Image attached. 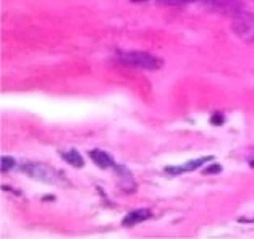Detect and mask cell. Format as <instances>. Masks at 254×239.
Returning <instances> with one entry per match:
<instances>
[{"label":"cell","mask_w":254,"mask_h":239,"mask_svg":"<svg viewBox=\"0 0 254 239\" xmlns=\"http://www.w3.org/2000/svg\"><path fill=\"white\" fill-rule=\"evenodd\" d=\"M117 60L128 66H134V68L149 70V71L160 70L164 65V61L159 57L148 54V52H122V54L117 55Z\"/></svg>","instance_id":"6da1fadb"},{"label":"cell","mask_w":254,"mask_h":239,"mask_svg":"<svg viewBox=\"0 0 254 239\" xmlns=\"http://www.w3.org/2000/svg\"><path fill=\"white\" fill-rule=\"evenodd\" d=\"M20 170L23 171L24 175L31 176V178L42 181V183H49V184H60L64 183V175L60 171H57L54 168L47 167L44 163H33V162H24L20 165Z\"/></svg>","instance_id":"7a4b0ae2"},{"label":"cell","mask_w":254,"mask_h":239,"mask_svg":"<svg viewBox=\"0 0 254 239\" xmlns=\"http://www.w3.org/2000/svg\"><path fill=\"white\" fill-rule=\"evenodd\" d=\"M235 17H233V29L238 34H246L254 28V17L245 10H235Z\"/></svg>","instance_id":"3957f363"},{"label":"cell","mask_w":254,"mask_h":239,"mask_svg":"<svg viewBox=\"0 0 254 239\" xmlns=\"http://www.w3.org/2000/svg\"><path fill=\"white\" fill-rule=\"evenodd\" d=\"M212 157H201V159H194V160H190V162H186L183 165H180V167H167L165 171L170 175H180V173H186V171H194L196 168H199L201 165L206 163V162H212Z\"/></svg>","instance_id":"277c9868"},{"label":"cell","mask_w":254,"mask_h":239,"mask_svg":"<svg viewBox=\"0 0 254 239\" xmlns=\"http://www.w3.org/2000/svg\"><path fill=\"white\" fill-rule=\"evenodd\" d=\"M89 157L99 168H115L113 159L107 152H104V150H99V149L89 150Z\"/></svg>","instance_id":"5b68a950"},{"label":"cell","mask_w":254,"mask_h":239,"mask_svg":"<svg viewBox=\"0 0 254 239\" xmlns=\"http://www.w3.org/2000/svg\"><path fill=\"white\" fill-rule=\"evenodd\" d=\"M151 217V212L146 210V209H138V210H133L127 214V217L123 218V226H134L138 223H141L144 220Z\"/></svg>","instance_id":"8992f818"},{"label":"cell","mask_w":254,"mask_h":239,"mask_svg":"<svg viewBox=\"0 0 254 239\" xmlns=\"http://www.w3.org/2000/svg\"><path fill=\"white\" fill-rule=\"evenodd\" d=\"M60 155H62V159H64L65 162H68L70 165H73V167H76V168H81L83 165H85V160H83L81 154L75 149L65 150V152H62Z\"/></svg>","instance_id":"52a82bcc"},{"label":"cell","mask_w":254,"mask_h":239,"mask_svg":"<svg viewBox=\"0 0 254 239\" xmlns=\"http://www.w3.org/2000/svg\"><path fill=\"white\" fill-rule=\"evenodd\" d=\"M13 167H17V162L12 157H3L2 159V171H8L12 170Z\"/></svg>","instance_id":"ba28073f"},{"label":"cell","mask_w":254,"mask_h":239,"mask_svg":"<svg viewBox=\"0 0 254 239\" xmlns=\"http://www.w3.org/2000/svg\"><path fill=\"white\" fill-rule=\"evenodd\" d=\"M220 171V165H217V163H214L212 165V167H209V168H206L204 170V175H212V173H219Z\"/></svg>","instance_id":"9c48e42d"},{"label":"cell","mask_w":254,"mask_h":239,"mask_svg":"<svg viewBox=\"0 0 254 239\" xmlns=\"http://www.w3.org/2000/svg\"><path fill=\"white\" fill-rule=\"evenodd\" d=\"M222 121H224V117H222V115H214V117H212V123L220 124Z\"/></svg>","instance_id":"30bf717a"},{"label":"cell","mask_w":254,"mask_h":239,"mask_svg":"<svg viewBox=\"0 0 254 239\" xmlns=\"http://www.w3.org/2000/svg\"><path fill=\"white\" fill-rule=\"evenodd\" d=\"M253 165H254V162H253Z\"/></svg>","instance_id":"8fae6325"}]
</instances>
